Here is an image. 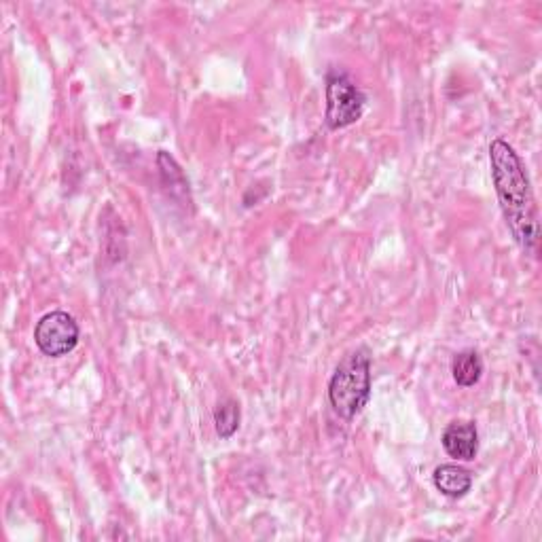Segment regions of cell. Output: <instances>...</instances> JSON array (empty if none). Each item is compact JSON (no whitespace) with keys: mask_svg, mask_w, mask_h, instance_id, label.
<instances>
[{"mask_svg":"<svg viewBox=\"0 0 542 542\" xmlns=\"http://www.w3.org/2000/svg\"><path fill=\"white\" fill-rule=\"evenodd\" d=\"M490 164L504 221H507L521 250L536 257L540 225L526 166H523L521 157L515 153L511 144L502 138H496L490 144Z\"/></svg>","mask_w":542,"mask_h":542,"instance_id":"1","label":"cell"},{"mask_svg":"<svg viewBox=\"0 0 542 542\" xmlns=\"http://www.w3.org/2000/svg\"><path fill=\"white\" fill-rule=\"evenodd\" d=\"M371 399V354L356 348L341 358L329 382V403L341 420H354Z\"/></svg>","mask_w":542,"mask_h":542,"instance_id":"2","label":"cell"},{"mask_svg":"<svg viewBox=\"0 0 542 542\" xmlns=\"http://www.w3.org/2000/svg\"><path fill=\"white\" fill-rule=\"evenodd\" d=\"M327 113H324V123L327 128L337 132L350 128L360 121L367 106V96L360 89L348 72L339 68H331L327 72Z\"/></svg>","mask_w":542,"mask_h":542,"instance_id":"3","label":"cell"},{"mask_svg":"<svg viewBox=\"0 0 542 542\" xmlns=\"http://www.w3.org/2000/svg\"><path fill=\"white\" fill-rule=\"evenodd\" d=\"M34 343L49 358L66 356L77 348L79 324L68 312H49L36 322Z\"/></svg>","mask_w":542,"mask_h":542,"instance_id":"4","label":"cell"},{"mask_svg":"<svg viewBox=\"0 0 542 542\" xmlns=\"http://www.w3.org/2000/svg\"><path fill=\"white\" fill-rule=\"evenodd\" d=\"M441 445L451 458L471 462L479 454V432L473 422L456 420L447 424L441 435Z\"/></svg>","mask_w":542,"mask_h":542,"instance_id":"5","label":"cell"},{"mask_svg":"<svg viewBox=\"0 0 542 542\" xmlns=\"http://www.w3.org/2000/svg\"><path fill=\"white\" fill-rule=\"evenodd\" d=\"M157 168L161 176V185H164L166 195L176 206H183L185 210L193 206V197L189 189V180L183 172V168L178 166V161L168 153V151H159L157 155Z\"/></svg>","mask_w":542,"mask_h":542,"instance_id":"6","label":"cell"},{"mask_svg":"<svg viewBox=\"0 0 542 542\" xmlns=\"http://www.w3.org/2000/svg\"><path fill=\"white\" fill-rule=\"evenodd\" d=\"M432 483L447 498H464L473 487V473L458 464H441L435 468Z\"/></svg>","mask_w":542,"mask_h":542,"instance_id":"7","label":"cell"},{"mask_svg":"<svg viewBox=\"0 0 542 542\" xmlns=\"http://www.w3.org/2000/svg\"><path fill=\"white\" fill-rule=\"evenodd\" d=\"M451 375L462 388H473L483 377V358L477 350H462L451 360Z\"/></svg>","mask_w":542,"mask_h":542,"instance_id":"8","label":"cell"},{"mask_svg":"<svg viewBox=\"0 0 542 542\" xmlns=\"http://www.w3.org/2000/svg\"><path fill=\"white\" fill-rule=\"evenodd\" d=\"M240 420H242V411H240V403L233 399H225L214 409V428L216 435L221 439H231L236 435L240 428Z\"/></svg>","mask_w":542,"mask_h":542,"instance_id":"9","label":"cell"}]
</instances>
